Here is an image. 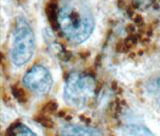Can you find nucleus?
Wrapping results in <instances>:
<instances>
[{"label":"nucleus","instance_id":"4","mask_svg":"<svg viewBox=\"0 0 160 136\" xmlns=\"http://www.w3.org/2000/svg\"><path fill=\"white\" fill-rule=\"evenodd\" d=\"M23 83L26 88L35 94L45 95L51 89L53 79L47 68L42 65H35L25 74Z\"/></svg>","mask_w":160,"mask_h":136},{"label":"nucleus","instance_id":"1","mask_svg":"<svg viewBox=\"0 0 160 136\" xmlns=\"http://www.w3.org/2000/svg\"><path fill=\"white\" fill-rule=\"evenodd\" d=\"M57 25L73 43H82L94 30L93 14L84 0H61L57 10Z\"/></svg>","mask_w":160,"mask_h":136},{"label":"nucleus","instance_id":"3","mask_svg":"<svg viewBox=\"0 0 160 136\" xmlns=\"http://www.w3.org/2000/svg\"><path fill=\"white\" fill-rule=\"evenodd\" d=\"M35 49V36L31 26L25 19L16 22L12 38L11 61L15 66L26 64L33 56Z\"/></svg>","mask_w":160,"mask_h":136},{"label":"nucleus","instance_id":"2","mask_svg":"<svg viewBox=\"0 0 160 136\" xmlns=\"http://www.w3.org/2000/svg\"><path fill=\"white\" fill-rule=\"evenodd\" d=\"M96 92V81L87 73L73 72L68 76L64 87L66 102L75 107H82L91 100Z\"/></svg>","mask_w":160,"mask_h":136},{"label":"nucleus","instance_id":"5","mask_svg":"<svg viewBox=\"0 0 160 136\" xmlns=\"http://www.w3.org/2000/svg\"><path fill=\"white\" fill-rule=\"evenodd\" d=\"M60 136H101V134L97 129L92 127L68 124L61 128Z\"/></svg>","mask_w":160,"mask_h":136},{"label":"nucleus","instance_id":"7","mask_svg":"<svg viewBox=\"0 0 160 136\" xmlns=\"http://www.w3.org/2000/svg\"><path fill=\"white\" fill-rule=\"evenodd\" d=\"M10 136H36L35 133L31 129L28 128L26 125L23 124H17L14 127V129L11 130Z\"/></svg>","mask_w":160,"mask_h":136},{"label":"nucleus","instance_id":"8","mask_svg":"<svg viewBox=\"0 0 160 136\" xmlns=\"http://www.w3.org/2000/svg\"><path fill=\"white\" fill-rule=\"evenodd\" d=\"M156 88L159 90V92H160V78H158L156 80Z\"/></svg>","mask_w":160,"mask_h":136},{"label":"nucleus","instance_id":"6","mask_svg":"<svg viewBox=\"0 0 160 136\" xmlns=\"http://www.w3.org/2000/svg\"><path fill=\"white\" fill-rule=\"evenodd\" d=\"M126 131L131 136H154L146 126L141 124H130L126 127Z\"/></svg>","mask_w":160,"mask_h":136}]
</instances>
